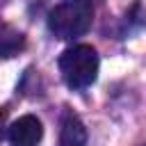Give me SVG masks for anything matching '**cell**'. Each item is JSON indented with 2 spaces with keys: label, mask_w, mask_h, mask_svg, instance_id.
Listing matches in <instances>:
<instances>
[{
  "label": "cell",
  "mask_w": 146,
  "mask_h": 146,
  "mask_svg": "<svg viewBox=\"0 0 146 146\" xmlns=\"http://www.w3.org/2000/svg\"><path fill=\"white\" fill-rule=\"evenodd\" d=\"M94 21L91 0H64L48 14V30L57 39L82 36Z\"/></svg>",
  "instance_id": "1"
},
{
  "label": "cell",
  "mask_w": 146,
  "mask_h": 146,
  "mask_svg": "<svg viewBox=\"0 0 146 146\" xmlns=\"http://www.w3.org/2000/svg\"><path fill=\"white\" fill-rule=\"evenodd\" d=\"M7 137L11 146H36L43 137V125L34 114H25L9 125Z\"/></svg>",
  "instance_id": "3"
},
{
  "label": "cell",
  "mask_w": 146,
  "mask_h": 146,
  "mask_svg": "<svg viewBox=\"0 0 146 146\" xmlns=\"http://www.w3.org/2000/svg\"><path fill=\"white\" fill-rule=\"evenodd\" d=\"M25 48V36L16 27L0 23V59H9Z\"/></svg>",
  "instance_id": "5"
},
{
  "label": "cell",
  "mask_w": 146,
  "mask_h": 146,
  "mask_svg": "<svg viewBox=\"0 0 146 146\" xmlns=\"http://www.w3.org/2000/svg\"><path fill=\"white\" fill-rule=\"evenodd\" d=\"M59 71L71 89H87L98 78V55L87 43L71 46L59 55Z\"/></svg>",
  "instance_id": "2"
},
{
  "label": "cell",
  "mask_w": 146,
  "mask_h": 146,
  "mask_svg": "<svg viewBox=\"0 0 146 146\" xmlns=\"http://www.w3.org/2000/svg\"><path fill=\"white\" fill-rule=\"evenodd\" d=\"M59 146H87V128L75 114H66L62 121Z\"/></svg>",
  "instance_id": "4"
}]
</instances>
